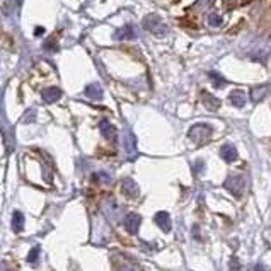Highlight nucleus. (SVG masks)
<instances>
[{"label":"nucleus","mask_w":271,"mask_h":271,"mask_svg":"<svg viewBox=\"0 0 271 271\" xmlns=\"http://www.w3.org/2000/svg\"><path fill=\"white\" fill-rule=\"evenodd\" d=\"M223 186H225V188L230 191L234 196H242L246 191L247 179H246V176H242V174H234V176L227 177V181Z\"/></svg>","instance_id":"f257e3e1"},{"label":"nucleus","mask_w":271,"mask_h":271,"mask_svg":"<svg viewBox=\"0 0 271 271\" xmlns=\"http://www.w3.org/2000/svg\"><path fill=\"white\" fill-rule=\"evenodd\" d=\"M188 137L193 140L195 143H205L207 140H210V137H212V126H208L205 123L191 126Z\"/></svg>","instance_id":"f03ea898"},{"label":"nucleus","mask_w":271,"mask_h":271,"mask_svg":"<svg viewBox=\"0 0 271 271\" xmlns=\"http://www.w3.org/2000/svg\"><path fill=\"white\" fill-rule=\"evenodd\" d=\"M143 26H145V29H148L157 36H164L167 32L166 24L162 22L161 17H157V16H147L145 19H143Z\"/></svg>","instance_id":"7ed1b4c3"},{"label":"nucleus","mask_w":271,"mask_h":271,"mask_svg":"<svg viewBox=\"0 0 271 271\" xmlns=\"http://www.w3.org/2000/svg\"><path fill=\"white\" fill-rule=\"evenodd\" d=\"M271 92V84H263V86H256L251 89V101L252 102H261L269 96Z\"/></svg>","instance_id":"20e7f679"},{"label":"nucleus","mask_w":271,"mask_h":271,"mask_svg":"<svg viewBox=\"0 0 271 271\" xmlns=\"http://www.w3.org/2000/svg\"><path fill=\"white\" fill-rule=\"evenodd\" d=\"M202 101H203V106L207 107L208 111H218L220 109V99L218 97L212 96L210 92H202Z\"/></svg>","instance_id":"39448f33"},{"label":"nucleus","mask_w":271,"mask_h":271,"mask_svg":"<svg viewBox=\"0 0 271 271\" xmlns=\"http://www.w3.org/2000/svg\"><path fill=\"white\" fill-rule=\"evenodd\" d=\"M140 223H142V218H140V215L137 213H130L128 217L125 218V227L130 234H137Z\"/></svg>","instance_id":"423d86ee"},{"label":"nucleus","mask_w":271,"mask_h":271,"mask_svg":"<svg viewBox=\"0 0 271 271\" xmlns=\"http://www.w3.org/2000/svg\"><path fill=\"white\" fill-rule=\"evenodd\" d=\"M220 157L225 162L237 161V148L234 147L232 143H225V145H222V148H220Z\"/></svg>","instance_id":"0eeeda50"},{"label":"nucleus","mask_w":271,"mask_h":271,"mask_svg":"<svg viewBox=\"0 0 271 271\" xmlns=\"http://www.w3.org/2000/svg\"><path fill=\"white\" fill-rule=\"evenodd\" d=\"M228 101H230V104H234L236 107L246 106V92L241 91V89H236V91H232L230 94H228Z\"/></svg>","instance_id":"6e6552de"},{"label":"nucleus","mask_w":271,"mask_h":271,"mask_svg":"<svg viewBox=\"0 0 271 271\" xmlns=\"http://www.w3.org/2000/svg\"><path fill=\"white\" fill-rule=\"evenodd\" d=\"M156 223H157V225L161 227L164 232H169V230H171V218H169V213L159 212V213L156 215Z\"/></svg>","instance_id":"1a4fd4ad"},{"label":"nucleus","mask_w":271,"mask_h":271,"mask_svg":"<svg viewBox=\"0 0 271 271\" xmlns=\"http://www.w3.org/2000/svg\"><path fill=\"white\" fill-rule=\"evenodd\" d=\"M22 227H24V217H22L21 212H16L12 218V230L16 234H19L22 230Z\"/></svg>","instance_id":"9d476101"},{"label":"nucleus","mask_w":271,"mask_h":271,"mask_svg":"<svg viewBox=\"0 0 271 271\" xmlns=\"http://www.w3.org/2000/svg\"><path fill=\"white\" fill-rule=\"evenodd\" d=\"M123 191L128 196H137L138 195V189H137V184L133 183L132 179H125L123 181Z\"/></svg>","instance_id":"9b49d317"},{"label":"nucleus","mask_w":271,"mask_h":271,"mask_svg":"<svg viewBox=\"0 0 271 271\" xmlns=\"http://www.w3.org/2000/svg\"><path fill=\"white\" fill-rule=\"evenodd\" d=\"M60 96H62V92L58 91V89H46V91L43 92V97L46 102H53L60 99Z\"/></svg>","instance_id":"f8f14e48"},{"label":"nucleus","mask_w":271,"mask_h":271,"mask_svg":"<svg viewBox=\"0 0 271 271\" xmlns=\"http://www.w3.org/2000/svg\"><path fill=\"white\" fill-rule=\"evenodd\" d=\"M210 79H212L213 86L217 87V89H220V87H223V86L227 84L225 79H223L220 73H217V72H212V73H210Z\"/></svg>","instance_id":"ddd939ff"},{"label":"nucleus","mask_w":271,"mask_h":271,"mask_svg":"<svg viewBox=\"0 0 271 271\" xmlns=\"http://www.w3.org/2000/svg\"><path fill=\"white\" fill-rule=\"evenodd\" d=\"M116 38L123 40V38H133V27L132 26H125L123 29H120L116 32Z\"/></svg>","instance_id":"4468645a"},{"label":"nucleus","mask_w":271,"mask_h":271,"mask_svg":"<svg viewBox=\"0 0 271 271\" xmlns=\"http://www.w3.org/2000/svg\"><path fill=\"white\" fill-rule=\"evenodd\" d=\"M215 4V0H196L195 4V9H198V11H205V9H210Z\"/></svg>","instance_id":"2eb2a0df"},{"label":"nucleus","mask_w":271,"mask_h":271,"mask_svg":"<svg viewBox=\"0 0 271 271\" xmlns=\"http://www.w3.org/2000/svg\"><path fill=\"white\" fill-rule=\"evenodd\" d=\"M208 24L212 27H220L222 26V16H218V14H212V16L208 17Z\"/></svg>","instance_id":"dca6fc26"},{"label":"nucleus","mask_w":271,"mask_h":271,"mask_svg":"<svg viewBox=\"0 0 271 271\" xmlns=\"http://www.w3.org/2000/svg\"><path fill=\"white\" fill-rule=\"evenodd\" d=\"M87 94L91 96V97H94V99H101V97H102V92L99 91V87H97V86H92V87H89Z\"/></svg>","instance_id":"f3484780"},{"label":"nucleus","mask_w":271,"mask_h":271,"mask_svg":"<svg viewBox=\"0 0 271 271\" xmlns=\"http://www.w3.org/2000/svg\"><path fill=\"white\" fill-rule=\"evenodd\" d=\"M230 271H246V269H244V266L239 263V259L232 258V261H230Z\"/></svg>","instance_id":"a211bd4d"},{"label":"nucleus","mask_w":271,"mask_h":271,"mask_svg":"<svg viewBox=\"0 0 271 271\" xmlns=\"http://www.w3.org/2000/svg\"><path fill=\"white\" fill-rule=\"evenodd\" d=\"M38 254H40V247H32L29 256H27V261H29V263H34V261L38 259Z\"/></svg>","instance_id":"6ab92c4d"},{"label":"nucleus","mask_w":271,"mask_h":271,"mask_svg":"<svg viewBox=\"0 0 271 271\" xmlns=\"http://www.w3.org/2000/svg\"><path fill=\"white\" fill-rule=\"evenodd\" d=\"M254 269H256V271H268L263 264H256V268H254Z\"/></svg>","instance_id":"aec40b11"},{"label":"nucleus","mask_w":271,"mask_h":271,"mask_svg":"<svg viewBox=\"0 0 271 271\" xmlns=\"http://www.w3.org/2000/svg\"><path fill=\"white\" fill-rule=\"evenodd\" d=\"M225 4H227V6H234V4H236V0H225Z\"/></svg>","instance_id":"412c9836"}]
</instances>
